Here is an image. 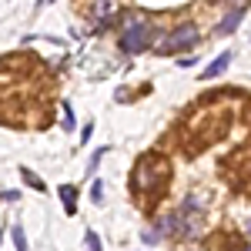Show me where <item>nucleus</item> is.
I'll list each match as a JSON object with an SVG mask.
<instances>
[{"label":"nucleus","mask_w":251,"mask_h":251,"mask_svg":"<svg viewBox=\"0 0 251 251\" xmlns=\"http://www.w3.org/2000/svg\"><path fill=\"white\" fill-rule=\"evenodd\" d=\"M208 218V201H201V194H184L181 208H177V221H181V238H194L204 228Z\"/></svg>","instance_id":"3"},{"label":"nucleus","mask_w":251,"mask_h":251,"mask_svg":"<svg viewBox=\"0 0 251 251\" xmlns=\"http://www.w3.org/2000/svg\"><path fill=\"white\" fill-rule=\"evenodd\" d=\"M44 3H50V0H37V7H44Z\"/></svg>","instance_id":"17"},{"label":"nucleus","mask_w":251,"mask_h":251,"mask_svg":"<svg viewBox=\"0 0 251 251\" xmlns=\"http://www.w3.org/2000/svg\"><path fill=\"white\" fill-rule=\"evenodd\" d=\"M104 154H107V148H100V151H94V157L87 161V171H94V168H97V161H100Z\"/></svg>","instance_id":"14"},{"label":"nucleus","mask_w":251,"mask_h":251,"mask_svg":"<svg viewBox=\"0 0 251 251\" xmlns=\"http://www.w3.org/2000/svg\"><path fill=\"white\" fill-rule=\"evenodd\" d=\"M0 241H3V231H0Z\"/></svg>","instance_id":"18"},{"label":"nucleus","mask_w":251,"mask_h":251,"mask_svg":"<svg viewBox=\"0 0 251 251\" xmlns=\"http://www.w3.org/2000/svg\"><path fill=\"white\" fill-rule=\"evenodd\" d=\"M64 131H74V111L64 104Z\"/></svg>","instance_id":"13"},{"label":"nucleus","mask_w":251,"mask_h":251,"mask_svg":"<svg viewBox=\"0 0 251 251\" xmlns=\"http://www.w3.org/2000/svg\"><path fill=\"white\" fill-rule=\"evenodd\" d=\"M10 234H14V248H17V251H27V234H24V228H20V225H14V228H10Z\"/></svg>","instance_id":"9"},{"label":"nucleus","mask_w":251,"mask_h":251,"mask_svg":"<svg viewBox=\"0 0 251 251\" xmlns=\"http://www.w3.org/2000/svg\"><path fill=\"white\" fill-rule=\"evenodd\" d=\"M20 177H24V181H27V184H30L34 191H47V184H44V181H40V177L30 171V168H20Z\"/></svg>","instance_id":"8"},{"label":"nucleus","mask_w":251,"mask_h":251,"mask_svg":"<svg viewBox=\"0 0 251 251\" xmlns=\"http://www.w3.org/2000/svg\"><path fill=\"white\" fill-rule=\"evenodd\" d=\"M168 181H171L168 161L157 157V154H144L134 164V171H131V191H134L137 198H144V194H161L168 188Z\"/></svg>","instance_id":"1"},{"label":"nucleus","mask_w":251,"mask_h":251,"mask_svg":"<svg viewBox=\"0 0 251 251\" xmlns=\"http://www.w3.org/2000/svg\"><path fill=\"white\" fill-rule=\"evenodd\" d=\"M248 251H251V248H248Z\"/></svg>","instance_id":"19"},{"label":"nucleus","mask_w":251,"mask_h":251,"mask_svg":"<svg viewBox=\"0 0 251 251\" xmlns=\"http://www.w3.org/2000/svg\"><path fill=\"white\" fill-rule=\"evenodd\" d=\"M231 50H225V54H218V57L211 60V64H208V67H204V74H201V80H214L218 77V74H225V67H228V64H231Z\"/></svg>","instance_id":"5"},{"label":"nucleus","mask_w":251,"mask_h":251,"mask_svg":"<svg viewBox=\"0 0 251 251\" xmlns=\"http://www.w3.org/2000/svg\"><path fill=\"white\" fill-rule=\"evenodd\" d=\"M57 194H60V201H64V211L74 218V214H77V188H74V184H60Z\"/></svg>","instance_id":"6"},{"label":"nucleus","mask_w":251,"mask_h":251,"mask_svg":"<svg viewBox=\"0 0 251 251\" xmlns=\"http://www.w3.org/2000/svg\"><path fill=\"white\" fill-rule=\"evenodd\" d=\"M91 198L100 204V198H104V181H94V184H91Z\"/></svg>","instance_id":"12"},{"label":"nucleus","mask_w":251,"mask_h":251,"mask_svg":"<svg viewBox=\"0 0 251 251\" xmlns=\"http://www.w3.org/2000/svg\"><path fill=\"white\" fill-rule=\"evenodd\" d=\"M157 34H161V27L151 24L148 17H127V27L121 34V50L124 54H141L148 47H157Z\"/></svg>","instance_id":"2"},{"label":"nucleus","mask_w":251,"mask_h":251,"mask_svg":"<svg viewBox=\"0 0 251 251\" xmlns=\"http://www.w3.org/2000/svg\"><path fill=\"white\" fill-rule=\"evenodd\" d=\"M91 131H94V127H91V124H84V134H80V144H87V141H91Z\"/></svg>","instance_id":"15"},{"label":"nucleus","mask_w":251,"mask_h":251,"mask_svg":"<svg viewBox=\"0 0 251 251\" xmlns=\"http://www.w3.org/2000/svg\"><path fill=\"white\" fill-rule=\"evenodd\" d=\"M241 10H245V7H234L231 14L218 24V34H221V37H228V34H234V30H238V24H241Z\"/></svg>","instance_id":"7"},{"label":"nucleus","mask_w":251,"mask_h":251,"mask_svg":"<svg viewBox=\"0 0 251 251\" xmlns=\"http://www.w3.org/2000/svg\"><path fill=\"white\" fill-rule=\"evenodd\" d=\"M84 241H87V251H104V248H100V238H97V231H87V234H84Z\"/></svg>","instance_id":"10"},{"label":"nucleus","mask_w":251,"mask_h":251,"mask_svg":"<svg viewBox=\"0 0 251 251\" xmlns=\"http://www.w3.org/2000/svg\"><path fill=\"white\" fill-rule=\"evenodd\" d=\"M198 40H201V30H198L194 24H181V27H174L164 40H157V50H161V54H174V50L194 47Z\"/></svg>","instance_id":"4"},{"label":"nucleus","mask_w":251,"mask_h":251,"mask_svg":"<svg viewBox=\"0 0 251 251\" xmlns=\"http://www.w3.org/2000/svg\"><path fill=\"white\" fill-rule=\"evenodd\" d=\"M225 3H228V7H231V10H234V7H248L251 0H225Z\"/></svg>","instance_id":"16"},{"label":"nucleus","mask_w":251,"mask_h":251,"mask_svg":"<svg viewBox=\"0 0 251 251\" xmlns=\"http://www.w3.org/2000/svg\"><path fill=\"white\" fill-rule=\"evenodd\" d=\"M141 238H144V245H157V241H161V231H157V228H148Z\"/></svg>","instance_id":"11"}]
</instances>
